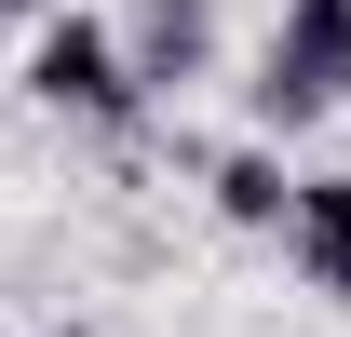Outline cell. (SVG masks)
<instances>
[{"mask_svg":"<svg viewBox=\"0 0 351 337\" xmlns=\"http://www.w3.org/2000/svg\"><path fill=\"white\" fill-rule=\"evenodd\" d=\"M217 216L230 229H284V216H298V175L270 162V149H230L217 162Z\"/></svg>","mask_w":351,"mask_h":337,"instance_id":"5","label":"cell"},{"mask_svg":"<svg viewBox=\"0 0 351 337\" xmlns=\"http://www.w3.org/2000/svg\"><path fill=\"white\" fill-rule=\"evenodd\" d=\"M27 95L41 108H68V122H135V54L108 14H41V41H27Z\"/></svg>","mask_w":351,"mask_h":337,"instance_id":"2","label":"cell"},{"mask_svg":"<svg viewBox=\"0 0 351 337\" xmlns=\"http://www.w3.org/2000/svg\"><path fill=\"white\" fill-rule=\"evenodd\" d=\"M311 297H351V175H298V216H284Z\"/></svg>","mask_w":351,"mask_h":337,"instance_id":"3","label":"cell"},{"mask_svg":"<svg viewBox=\"0 0 351 337\" xmlns=\"http://www.w3.org/2000/svg\"><path fill=\"white\" fill-rule=\"evenodd\" d=\"M0 14H27V27H41V14H54V0H0Z\"/></svg>","mask_w":351,"mask_h":337,"instance_id":"6","label":"cell"},{"mask_svg":"<svg viewBox=\"0 0 351 337\" xmlns=\"http://www.w3.org/2000/svg\"><path fill=\"white\" fill-rule=\"evenodd\" d=\"M54 337H82V324H54Z\"/></svg>","mask_w":351,"mask_h":337,"instance_id":"7","label":"cell"},{"mask_svg":"<svg viewBox=\"0 0 351 337\" xmlns=\"http://www.w3.org/2000/svg\"><path fill=\"white\" fill-rule=\"evenodd\" d=\"M203 54H217V0H149V27H135V82H203Z\"/></svg>","mask_w":351,"mask_h":337,"instance_id":"4","label":"cell"},{"mask_svg":"<svg viewBox=\"0 0 351 337\" xmlns=\"http://www.w3.org/2000/svg\"><path fill=\"white\" fill-rule=\"evenodd\" d=\"M243 95H257L270 135H311V122L351 95V0H284V27H270V54H257Z\"/></svg>","mask_w":351,"mask_h":337,"instance_id":"1","label":"cell"}]
</instances>
